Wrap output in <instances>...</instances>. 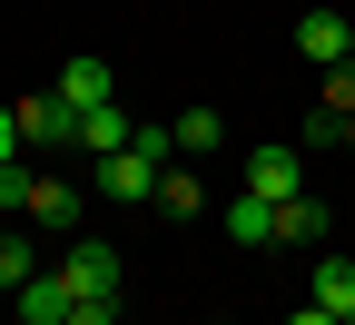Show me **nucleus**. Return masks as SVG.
<instances>
[{
    "label": "nucleus",
    "mask_w": 355,
    "mask_h": 325,
    "mask_svg": "<svg viewBox=\"0 0 355 325\" xmlns=\"http://www.w3.org/2000/svg\"><path fill=\"white\" fill-rule=\"evenodd\" d=\"M168 158H178V128H139L128 148H109V158L89 168V177H99V197H128V207H139V197H158Z\"/></svg>",
    "instance_id": "nucleus-1"
},
{
    "label": "nucleus",
    "mask_w": 355,
    "mask_h": 325,
    "mask_svg": "<svg viewBox=\"0 0 355 325\" xmlns=\"http://www.w3.org/2000/svg\"><path fill=\"white\" fill-rule=\"evenodd\" d=\"M20 109V138L30 148H79V109L60 99V89H40V99H10Z\"/></svg>",
    "instance_id": "nucleus-2"
},
{
    "label": "nucleus",
    "mask_w": 355,
    "mask_h": 325,
    "mask_svg": "<svg viewBox=\"0 0 355 325\" xmlns=\"http://www.w3.org/2000/svg\"><path fill=\"white\" fill-rule=\"evenodd\" d=\"M60 276L79 296H119V247H99V237H69L60 247Z\"/></svg>",
    "instance_id": "nucleus-3"
},
{
    "label": "nucleus",
    "mask_w": 355,
    "mask_h": 325,
    "mask_svg": "<svg viewBox=\"0 0 355 325\" xmlns=\"http://www.w3.org/2000/svg\"><path fill=\"white\" fill-rule=\"evenodd\" d=\"M10 306H20V325H69V306H79V286H69L60 266H40V276H30V286H20Z\"/></svg>",
    "instance_id": "nucleus-4"
},
{
    "label": "nucleus",
    "mask_w": 355,
    "mask_h": 325,
    "mask_svg": "<svg viewBox=\"0 0 355 325\" xmlns=\"http://www.w3.org/2000/svg\"><path fill=\"white\" fill-rule=\"evenodd\" d=\"M247 197H266V207L306 197V188H296V148H247Z\"/></svg>",
    "instance_id": "nucleus-5"
},
{
    "label": "nucleus",
    "mask_w": 355,
    "mask_h": 325,
    "mask_svg": "<svg viewBox=\"0 0 355 325\" xmlns=\"http://www.w3.org/2000/svg\"><path fill=\"white\" fill-rule=\"evenodd\" d=\"M20 217H30V227H60V237H79V188H69V177H30Z\"/></svg>",
    "instance_id": "nucleus-6"
},
{
    "label": "nucleus",
    "mask_w": 355,
    "mask_h": 325,
    "mask_svg": "<svg viewBox=\"0 0 355 325\" xmlns=\"http://www.w3.org/2000/svg\"><path fill=\"white\" fill-rule=\"evenodd\" d=\"M60 99H69V109H109V99H119V69H109V60H60Z\"/></svg>",
    "instance_id": "nucleus-7"
},
{
    "label": "nucleus",
    "mask_w": 355,
    "mask_h": 325,
    "mask_svg": "<svg viewBox=\"0 0 355 325\" xmlns=\"http://www.w3.org/2000/svg\"><path fill=\"white\" fill-rule=\"evenodd\" d=\"M128 138H139V118H128L119 99L109 109H79V158H109V148H128Z\"/></svg>",
    "instance_id": "nucleus-8"
},
{
    "label": "nucleus",
    "mask_w": 355,
    "mask_h": 325,
    "mask_svg": "<svg viewBox=\"0 0 355 325\" xmlns=\"http://www.w3.org/2000/svg\"><path fill=\"white\" fill-rule=\"evenodd\" d=\"M217 227H227L237 247H277V207H266V197H247V188L227 197V217H217Z\"/></svg>",
    "instance_id": "nucleus-9"
},
{
    "label": "nucleus",
    "mask_w": 355,
    "mask_h": 325,
    "mask_svg": "<svg viewBox=\"0 0 355 325\" xmlns=\"http://www.w3.org/2000/svg\"><path fill=\"white\" fill-rule=\"evenodd\" d=\"M306 306H326V315H355V256H316V296Z\"/></svg>",
    "instance_id": "nucleus-10"
},
{
    "label": "nucleus",
    "mask_w": 355,
    "mask_h": 325,
    "mask_svg": "<svg viewBox=\"0 0 355 325\" xmlns=\"http://www.w3.org/2000/svg\"><path fill=\"white\" fill-rule=\"evenodd\" d=\"M316 237H326V207L316 197H286L277 207V247H316Z\"/></svg>",
    "instance_id": "nucleus-11"
},
{
    "label": "nucleus",
    "mask_w": 355,
    "mask_h": 325,
    "mask_svg": "<svg viewBox=\"0 0 355 325\" xmlns=\"http://www.w3.org/2000/svg\"><path fill=\"white\" fill-rule=\"evenodd\" d=\"M148 207H158V217H198V207H207V188H198V177H188V168H168Z\"/></svg>",
    "instance_id": "nucleus-12"
},
{
    "label": "nucleus",
    "mask_w": 355,
    "mask_h": 325,
    "mask_svg": "<svg viewBox=\"0 0 355 325\" xmlns=\"http://www.w3.org/2000/svg\"><path fill=\"white\" fill-rule=\"evenodd\" d=\"M40 276V256H30V237H0V296H20Z\"/></svg>",
    "instance_id": "nucleus-13"
},
{
    "label": "nucleus",
    "mask_w": 355,
    "mask_h": 325,
    "mask_svg": "<svg viewBox=\"0 0 355 325\" xmlns=\"http://www.w3.org/2000/svg\"><path fill=\"white\" fill-rule=\"evenodd\" d=\"M178 148L207 158V148H217V109H188V118H178Z\"/></svg>",
    "instance_id": "nucleus-14"
},
{
    "label": "nucleus",
    "mask_w": 355,
    "mask_h": 325,
    "mask_svg": "<svg viewBox=\"0 0 355 325\" xmlns=\"http://www.w3.org/2000/svg\"><path fill=\"white\" fill-rule=\"evenodd\" d=\"M20 158H30V138H20V109L0 99V168H20Z\"/></svg>",
    "instance_id": "nucleus-15"
},
{
    "label": "nucleus",
    "mask_w": 355,
    "mask_h": 325,
    "mask_svg": "<svg viewBox=\"0 0 355 325\" xmlns=\"http://www.w3.org/2000/svg\"><path fill=\"white\" fill-rule=\"evenodd\" d=\"M326 79V109H355V60H336V69H316Z\"/></svg>",
    "instance_id": "nucleus-16"
},
{
    "label": "nucleus",
    "mask_w": 355,
    "mask_h": 325,
    "mask_svg": "<svg viewBox=\"0 0 355 325\" xmlns=\"http://www.w3.org/2000/svg\"><path fill=\"white\" fill-rule=\"evenodd\" d=\"M69 325H119V296H79V306H69Z\"/></svg>",
    "instance_id": "nucleus-17"
},
{
    "label": "nucleus",
    "mask_w": 355,
    "mask_h": 325,
    "mask_svg": "<svg viewBox=\"0 0 355 325\" xmlns=\"http://www.w3.org/2000/svg\"><path fill=\"white\" fill-rule=\"evenodd\" d=\"M20 197H30V168H0V217H20Z\"/></svg>",
    "instance_id": "nucleus-18"
},
{
    "label": "nucleus",
    "mask_w": 355,
    "mask_h": 325,
    "mask_svg": "<svg viewBox=\"0 0 355 325\" xmlns=\"http://www.w3.org/2000/svg\"><path fill=\"white\" fill-rule=\"evenodd\" d=\"M286 325H345V315H326V306H296V315H286Z\"/></svg>",
    "instance_id": "nucleus-19"
},
{
    "label": "nucleus",
    "mask_w": 355,
    "mask_h": 325,
    "mask_svg": "<svg viewBox=\"0 0 355 325\" xmlns=\"http://www.w3.org/2000/svg\"><path fill=\"white\" fill-rule=\"evenodd\" d=\"M345 325H355V315H345Z\"/></svg>",
    "instance_id": "nucleus-20"
}]
</instances>
